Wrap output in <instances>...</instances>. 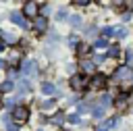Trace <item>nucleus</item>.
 <instances>
[{"mask_svg":"<svg viewBox=\"0 0 133 131\" xmlns=\"http://www.w3.org/2000/svg\"><path fill=\"white\" fill-rule=\"evenodd\" d=\"M104 85H106V75H102V73H96L91 77V81H89V87L91 89H102Z\"/></svg>","mask_w":133,"mask_h":131,"instance_id":"nucleus-4","label":"nucleus"},{"mask_svg":"<svg viewBox=\"0 0 133 131\" xmlns=\"http://www.w3.org/2000/svg\"><path fill=\"white\" fill-rule=\"evenodd\" d=\"M114 33H116L114 27H104V29H102V35H104V37H110V35H114Z\"/></svg>","mask_w":133,"mask_h":131,"instance_id":"nucleus-18","label":"nucleus"},{"mask_svg":"<svg viewBox=\"0 0 133 131\" xmlns=\"http://www.w3.org/2000/svg\"><path fill=\"white\" fill-rule=\"evenodd\" d=\"M50 123H52L54 127H60V125L64 123V112H56V114L50 119Z\"/></svg>","mask_w":133,"mask_h":131,"instance_id":"nucleus-13","label":"nucleus"},{"mask_svg":"<svg viewBox=\"0 0 133 131\" xmlns=\"http://www.w3.org/2000/svg\"><path fill=\"white\" fill-rule=\"evenodd\" d=\"M108 56H110V58H114V56H118V46H112V48L108 50Z\"/></svg>","mask_w":133,"mask_h":131,"instance_id":"nucleus-22","label":"nucleus"},{"mask_svg":"<svg viewBox=\"0 0 133 131\" xmlns=\"http://www.w3.org/2000/svg\"><path fill=\"white\" fill-rule=\"evenodd\" d=\"M17 89H19L21 94H25V91H29V83H27V81H21V83L17 85Z\"/></svg>","mask_w":133,"mask_h":131,"instance_id":"nucleus-20","label":"nucleus"},{"mask_svg":"<svg viewBox=\"0 0 133 131\" xmlns=\"http://www.w3.org/2000/svg\"><path fill=\"white\" fill-rule=\"evenodd\" d=\"M12 119H15L17 123H25V121L29 119V108H27V106H17V108L12 110Z\"/></svg>","mask_w":133,"mask_h":131,"instance_id":"nucleus-3","label":"nucleus"},{"mask_svg":"<svg viewBox=\"0 0 133 131\" xmlns=\"http://www.w3.org/2000/svg\"><path fill=\"white\" fill-rule=\"evenodd\" d=\"M2 37H4L8 44H15V35H12V33H2Z\"/></svg>","mask_w":133,"mask_h":131,"instance_id":"nucleus-24","label":"nucleus"},{"mask_svg":"<svg viewBox=\"0 0 133 131\" xmlns=\"http://www.w3.org/2000/svg\"><path fill=\"white\" fill-rule=\"evenodd\" d=\"M112 100H110V96H102V106H106V104H110Z\"/></svg>","mask_w":133,"mask_h":131,"instance_id":"nucleus-28","label":"nucleus"},{"mask_svg":"<svg viewBox=\"0 0 133 131\" xmlns=\"http://www.w3.org/2000/svg\"><path fill=\"white\" fill-rule=\"evenodd\" d=\"M69 121H71V123H79V116H77V114H71Z\"/></svg>","mask_w":133,"mask_h":131,"instance_id":"nucleus-30","label":"nucleus"},{"mask_svg":"<svg viewBox=\"0 0 133 131\" xmlns=\"http://www.w3.org/2000/svg\"><path fill=\"white\" fill-rule=\"evenodd\" d=\"M4 48H6V44H4V42H2V37H0V52H2Z\"/></svg>","mask_w":133,"mask_h":131,"instance_id":"nucleus-32","label":"nucleus"},{"mask_svg":"<svg viewBox=\"0 0 133 131\" xmlns=\"http://www.w3.org/2000/svg\"><path fill=\"white\" fill-rule=\"evenodd\" d=\"M116 35H118V37H125V35H127V29H125V27L116 29Z\"/></svg>","mask_w":133,"mask_h":131,"instance_id":"nucleus-25","label":"nucleus"},{"mask_svg":"<svg viewBox=\"0 0 133 131\" xmlns=\"http://www.w3.org/2000/svg\"><path fill=\"white\" fill-rule=\"evenodd\" d=\"M42 91H44V94H48V96H52V94H56V87H54V83L44 81V83H42Z\"/></svg>","mask_w":133,"mask_h":131,"instance_id":"nucleus-11","label":"nucleus"},{"mask_svg":"<svg viewBox=\"0 0 133 131\" xmlns=\"http://www.w3.org/2000/svg\"><path fill=\"white\" fill-rule=\"evenodd\" d=\"M129 94H131V91H125V94H121V96L116 98V108L123 110V108L127 106V98H129Z\"/></svg>","mask_w":133,"mask_h":131,"instance_id":"nucleus-12","label":"nucleus"},{"mask_svg":"<svg viewBox=\"0 0 133 131\" xmlns=\"http://www.w3.org/2000/svg\"><path fill=\"white\" fill-rule=\"evenodd\" d=\"M64 17H66V12H64V10H60V12H58V15H56V19H60V21H62V19H64Z\"/></svg>","mask_w":133,"mask_h":131,"instance_id":"nucleus-31","label":"nucleus"},{"mask_svg":"<svg viewBox=\"0 0 133 131\" xmlns=\"http://www.w3.org/2000/svg\"><path fill=\"white\" fill-rule=\"evenodd\" d=\"M44 112H50V110H54L56 108V100L54 98H50V100H46V102H42V106H39Z\"/></svg>","mask_w":133,"mask_h":131,"instance_id":"nucleus-9","label":"nucleus"},{"mask_svg":"<svg viewBox=\"0 0 133 131\" xmlns=\"http://www.w3.org/2000/svg\"><path fill=\"white\" fill-rule=\"evenodd\" d=\"M94 48H98V50H104V48H108V42H106V40H98V42L94 44Z\"/></svg>","mask_w":133,"mask_h":131,"instance_id":"nucleus-19","label":"nucleus"},{"mask_svg":"<svg viewBox=\"0 0 133 131\" xmlns=\"http://www.w3.org/2000/svg\"><path fill=\"white\" fill-rule=\"evenodd\" d=\"M15 104H17V100H15V98H10V100L6 102V106H8V108H15Z\"/></svg>","mask_w":133,"mask_h":131,"instance_id":"nucleus-29","label":"nucleus"},{"mask_svg":"<svg viewBox=\"0 0 133 131\" xmlns=\"http://www.w3.org/2000/svg\"><path fill=\"white\" fill-rule=\"evenodd\" d=\"M71 25H73V27H79V25H81V17H79V15H73V17H71Z\"/></svg>","mask_w":133,"mask_h":131,"instance_id":"nucleus-21","label":"nucleus"},{"mask_svg":"<svg viewBox=\"0 0 133 131\" xmlns=\"http://www.w3.org/2000/svg\"><path fill=\"white\" fill-rule=\"evenodd\" d=\"M91 114H94V119H102V116H104V106H102V104H100V106H96Z\"/></svg>","mask_w":133,"mask_h":131,"instance_id":"nucleus-16","label":"nucleus"},{"mask_svg":"<svg viewBox=\"0 0 133 131\" xmlns=\"http://www.w3.org/2000/svg\"><path fill=\"white\" fill-rule=\"evenodd\" d=\"M4 64H6V62H4V60H2V58H0V69H2V67H4Z\"/></svg>","mask_w":133,"mask_h":131,"instance_id":"nucleus-33","label":"nucleus"},{"mask_svg":"<svg viewBox=\"0 0 133 131\" xmlns=\"http://www.w3.org/2000/svg\"><path fill=\"white\" fill-rule=\"evenodd\" d=\"M37 8H39L37 2H25V6H23V15L35 19V17H37Z\"/></svg>","mask_w":133,"mask_h":131,"instance_id":"nucleus-5","label":"nucleus"},{"mask_svg":"<svg viewBox=\"0 0 133 131\" xmlns=\"http://www.w3.org/2000/svg\"><path fill=\"white\" fill-rule=\"evenodd\" d=\"M89 2L87 0H75V6H87Z\"/></svg>","mask_w":133,"mask_h":131,"instance_id":"nucleus-27","label":"nucleus"},{"mask_svg":"<svg viewBox=\"0 0 133 131\" xmlns=\"http://www.w3.org/2000/svg\"><path fill=\"white\" fill-rule=\"evenodd\" d=\"M19 58H21L19 50H12V52H10V56H8V62H10V64H19Z\"/></svg>","mask_w":133,"mask_h":131,"instance_id":"nucleus-14","label":"nucleus"},{"mask_svg":"<svg viewBox=\"0 0 133 131\" xmlns=\"http://www.w3.org/2000/svg\"><path fill=\"white\" fill-rule=\"evenodd\" d=\"M114 125H116V119H108V121H104V123H102V125H100L96 131H110Z\"/></svg>","mask_w":133,"mask_h":131,"instance_id":"nucleus-10","label":"nucleus"},{"mask_svg":"<svg viewBox=\"0 0 133 131\" xmlns=\"http://www.w3.org/2000/svg\"><path fill=\"white\" fill-rule=\"evenodd\" d=\"M89 77L87 75H73L71 77V87L73 89H77V91H81V89H85L87 85H89Z\"/></svg>","mask_w":133,"mask_h":131,"instance_id":"nucleus-2","label":"nucleus"},{"mask_svg":"<svg viewBox=\"0 0 133 131\" xmlns=\"http://www.w3.org/2000/svg\"><path fill=\"white\" fill-rule=\"evenodd\" d=\"M33 29H35L37 33L46 31V29H48V19H46V17H35V19H33Z\"/></svg>","mask_w":133,"mask_h":131,"instance_id":"nucleus-6","label":"nucleus"},{"mask_svg":"<svg viewBox=\"0 0 133 131\" xmlns=\"http://www.w3.org/2000/svg\"><path fill=\"white\" fill-rule=\"evenodd\" d=\"M6 129H8V131H17V125H15L8 116H6Z\"/></svg>","mask_w":133,"mask_h":131,"instance_id":"nucleus-23","label":"nucleus"},{"mask_svg":"<svg viewBox=\"0 0 133 131\" xmlns=\"http://www.w3.org/2000/svg\"><path fill=\"white\" fill-rule=\"evenodd\" d=\"M81 69H83L85 73H91V71H94V62H91V60H83V62H81Z\"/></svg>","mask_w":133,"mask_h":131,"instance_id":"nucleus-15","label":"nucleus"},{"mask_svg":"<svg viewBox=\"0 0 133 131\" xmlns=\"http://www.w3.org/2000/svg\"><path fill=\"white\" fill-rule=\"evenodd\" d=\"M23 73H25V77H31V75H35V73H37V67H35V62H33V60H25V62H23Z\"/></svg>","mask_w":133,"mask_h":131,"instance_id":"nucleus-7","label":"nucleus"},{"mask_svg":"<svg viewBox=\"0 0 133 131\" xmlns=\"http://www.w3.org/2000/svg\"><path fill=\"white\" fill-rule=\"evenodd\" d=\"M0 106H2V94H0Z\"/></svg>","mask_w":133,"mask_h":131,"instance_id":"nucleus-34","label":"nucleus"},{"mask_svg":"<svg viewBox=\"0 0 133 131\" xmlns=\"http://www.w3.org/2000/svg\"><path fill=\"white\" fill-rule=\"evenodd\" d=\"M114 81H131L133 79V69L129 67V64H123V67H118L116 71H114Z\"/></svg>","mask_w":133,"mask_h":131,"instance_id":"nucleus-1","label":"nucleus"},{"mask_svg":"<svg viewBox=\"0 0 133 131\" xmlns=\"http://www.w3.org/2000/svg\"><path fill=\"white\" fill-rule=\"evenodd\" d=\"M10 21H12L15 25H19V27H27V21H25V17H23L21 12H12V15H10Z\"/></svg>","mask_w":133,"mask_h":131,"instance_id":"nucleus-8","label":"nucleus"},{"mask_svg":"<svg viewBox=\"0 0 133 131\" xmlns=\"http://www.w3.org/2000/svg\"><path fill=\"white\" fill-rule=\"evenodd\" d=\"M69 44H71V46H73V48H75V46H77V44H79V40H77V37H75V35H71V37H69Z\"/></svg>","mask_w":133,"mask_h":131,"instance_id":"nucleus-26","label":"nucleus"},{"mask_svg":"<svg viewBox=\"0 0 133 131\" xmlns=\"http://www.w3.org/2000/svg\"><path fill=\"white\" fill-rule=\"evenodd\" d=\"M15 85H12V81H4V83H0V91H10Z\"/></svg>","mask_w":133,"mask_h":131,"instance_id":"nucleus-17","label":"nucleus"}]
</instances>
